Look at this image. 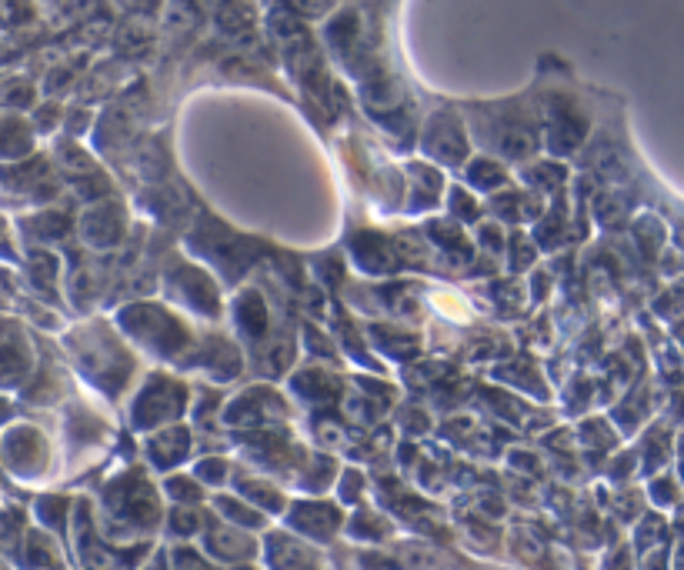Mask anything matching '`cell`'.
<instances>
[{"instance_id": "5", "label": "cell", "mask_w": 684, "mask_h": 570, "mask_svg": "<svg viewBox=\"0 0 684 570\" xmlns=\"http://www.w3.org/2000/svg\"><path fill=\"white\" fill-rule=\"evenodd\" d=\"M171 530L181 537H191V534H201V514H197L194 507H177L174 517H171Z\"/></svg>"}, {"instance_id": "6", "label": "cell", "mask_w": 684, "mask_h": 570, "mask_svg": "<svg viewBox=\"0 0 684 570\" xmlns=\"http://www.w3.org/2000/svg\"><path fill=\"white\" fill-rule=\"evenodd\" d=\"M174 567H177V570H207L204 560L197 557L194 550H187V547H177V554H174Z\"/></svg>"}, {"instance_id": "1", "label": "cell", "mask_w": 684, "mask_h": 570, "mask_svg": "<svg viewBox=\"0 0 684 570\" xmlns=\"http://www.w3.org/2000/svg\"><path fill=\"white\" fill-rule=\"evenodd\" d=\"M204 540H207V554L217 560H227V564H241V560L254 557V540L241 527H211Z\"/></svg>"}, {"instance_id": "7", "label": "cell", "mask_w": 684, "mask_h": 570, "mask_svg": "<svg viewBox=\"0 0 684 570\" xmlns=\"http://www.w3.org/2000/svg\"><path fill=\"white\" fill-rule=\"evenodd\" d=\"M201 477H224V464L221 460H207V464H201Z\"/></svg>"}, {"instance_id": "3", "label": "cell", "mask_w": 684, "mask_h": 570, "mask_svg": "<svg viewBox=\"0 0 684 570\" xmlns=\"http://www.w3.org/2000/svg\"><path fill=\"white\" fill-rule=\"evenodd\" d=\"M394 564L401 570H441V557L424 544H401L394 550Z\"/></svg>"}, {"instance_id": "4", "label": "cell", "mask_w": 684, "mask_h": 570, "mask_svg": "<svg viewBox=\"0 0 684 570\" xmlns=\"http://www.w3.org/2000/svg\"><path fill=\"white\" fill-rule=\"evenodd\" d=\"M217 507H221V514L227 520H234L237 527H261V514L257 510H251V504H241V500H234V497H221L217 500Z\"/></svg>"}, {"instance_id": "2", "label": "cell", "mask_w": 684, "mask_h": 570, "mask_svg": "<svg viewBox=\"0 0 684 570\" xmlns=\"http://www.w3.org/2000/svg\"><path fill=\"white\" fill-rule=\"evenodd\" d=\"M291 520H297V527L304 530V534L311 537H331L337 530V510L327 507V504H301L297 507V514H291Z\"/></svg>"}]
</instances>
